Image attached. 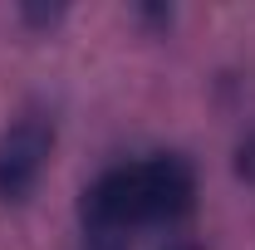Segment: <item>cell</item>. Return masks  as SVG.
Returning a JSON list of instances; mask_svg holds the SVG:
<instances>
[{
	"mask_svg": "<svg viewBox=\"0 0 255 250\" xmlns=\"http://www.w3.org/2000/svg\"><path fill=\"white\" fill-rule=\"evenodd\" d=\"M196 162L187 152H142L103 167L79 191V250H128L137 231L177 226L196 211Z\"/></svg>",
	"mask_w": 255,
	"mask_h": 250,
	"instance_id": "6da1fadb",
	"label": "cell"
},
{
	"mask_svg": "<svg viewBox=\"0 0 255 250\" xmlns=\"http://www.w3.org/2000/svg\"><path fill=\"white\" fill-rule=\"evenodd\" d=\"M59 147V113L49 103H20L0 127V206H25Z\"/></svg>",
	"mask_w": 255,
	"mask_h": 250,
	"instance_id": "7a4b0ae2",
	"label": "cell"
},
{
	"mask_svg": "<svg viewBox=\"0 0 255 250\" xmlns=\"http://www.w3.org/2000/svg\"><path fill=\"white\" fill-rule=\"evenodd\" d=\"M64 15H69L64 5H34V0L15 5V20H20V25H34V30H54Z\"/></svg>",
	"mask_w": 255,
	"mask_h": 250,
	"instance_id": "3957f363",
	"label": "cell"
},
{
	"mask_svg": "<svg viewBox=\"0 0 255 250\" xmlns=\"http://www.w3.org/2000/svg\"><path fill=\"white\" fill-rule=\"evenodd\" d=\"M231 167H236L241 182H251V187H255V127H246V137L236 142V162H231Z\"/></svg>",
	"mask_w": 255,
	"mask_h": 250,
	"instance_id": "277c9868",
	"label": "cell"
},
{
	"mask_svg": "<svg viewBox=\"0 0 255 250\" xmlns=\"http://www.w3.org/2000/svg\"><path fill=\"white\" fill-rule=\"evenodd\" d=\"M132 15H137V20H147V25H157V30L172 25V5H137Z\"/></svg>",
	"mask_w": 255,
	"mask_h": 250,
	"instance_id": "5b68a950",
	"label": "cell"
},
{
	"mask_svg": "<svg viewBox=\"0 0 255 250\" xmlns=\"http://www.w3.org/2000/svg\"><path fill=\"white\" fill-rule=\"evenodd\" d=\"M167 250H206V246H201V241H172Z\"/></svg>",
	"mask_w": 255,
	"mask_h": 250,
	"instance_id": "8992f818",
	"label": "cell"
}]
</instances>
